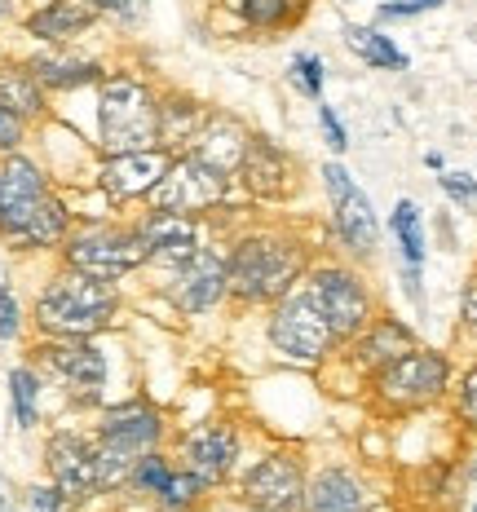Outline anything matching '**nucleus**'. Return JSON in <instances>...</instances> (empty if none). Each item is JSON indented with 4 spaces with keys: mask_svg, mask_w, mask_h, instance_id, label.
Returning <instances> with one entry per match:
<instances>
[{
    "mask_svg": "<svg viewBox=\"0 0 477 512\" xmlns=\"http://www.w3.org/2000/svg\"><path fill=\"white\" fill-rule=\"evenodd\" d=\"M305 270V252L283 234H252L226 256V292L239 301H279Z\"/></svg>",
    "mask_w": 477,
    "mask_h": 512,
    "instance_id": "nucleus-1",
    "label": "nucleus"
},
{
    "mask_svg": "<svg viewBox=\"0 0 477 512\" xmlns=\"http://www.w3.org/2000/svg\"><path fill=\"white\" fill-rule=\"evenodd\" d=\"M115 318V292L102 279L71 270L53 279L36 301V323L49 336H93Z\"/></svg>",
    "mask_w": 477,
    "mask_h": 512,
    "instance_id": "nucleus-2",
    "label": "nucleus"
},
{
    "mask_svg": "<svg viewBox=\"0 0 477 512\" xmlns=\"http://www.w3.org/2000/svg\"><path fill=\"white\" fill-rule=\"evenodd\" d=\"M98 124H102V146L111 155L155 151V142H159V102L151 98V89H146L142 80L115 76V80L102 84Z\"/></svg>",
    "mask_w": 477,
    "mask_h": 512,
    "instance_id": "nucleus-3",
    "label": "nucleus"
},
{
    "mask_svg": "<svg viewBox=\"0 0 477 512\" xmlns=\"http://www.w3.org/2000/svg\"><path fill=\"white\" fill-rule=\"evenodd\" d=\"M270 340L279 354L296 362H323L327 349L336 345V332L323 318L310 287H292V292L279 296V305L270 314Z\"/></svg>",
    "mask_w": 477,
    "mask_h": 512,
    "instance_id": "nucleus-4",
    "label": "nucleus"
},
{
    "mask_svg": "<svg viewBox=\"0 0 477 512\" xmlns=\"http://www.w3.org/2000/svg\"><path fill=\"white\" fill-rule=\"evenodd\" d=\"M67 261L71 270L89 274V279H102V283H115L124 279L129 270H137L142 261H151V252H146L142 234L137 230H84L76 239L67 243Z\"/></svg>",
    "mask_w": 477,
    "mask_h": 512,
    "instance_id": "nucleus-5",
    "label": "nucleus"
},
{
    "mask_svg": "<svg viewBox=\"0 0 477 512\" xmlns=\"http://www.w3.org/2000/svg\"><path fill=\"white\" fill-rule=\"evenodd\" d=\"M226 199V173L208 168L204 159L182 155L168 164L164 181L151 190V204L155 212H177V217H190V212H204L212 204Z\"/></svg>",
    "mask_w": 477,
    "mask_h": 512,
    "instance_id": "nucleus-6",
    "label": "nucleus"
},
{
    "mask_svg": "<svg viewBox=\"0 0 477 512\" xmlns=\"http://www.w3.org/2000/svg\"><path fill=\"white\" fill-rule=\"evenodd\" d=\"M447 358L429 354V349H411L398 362H389L385 371H376V393L394 407H424L433 402L442 389H447Z\"/></svg>",
    "mask_w": 477,
    "mask_h": 512,
    "instance_id": "nucleus-7",
    "label": "nucleus"
},
{
    "mask_svg": "<svg viewBox=\"0 0 477 512\" xmlns=\"http://www.w3.org/2000/svg\"><path fill=\"white\" fill-rule=\"evenodd\" d=\"M310 292H314L318 309H323V318L332 323L336 340H354L371 323V296L358 274L327 265V270H318L310 279Z\"/></svg>",
    "mask_w": 477,
    "mask_h": 512,
    "instance_id": "nucleus-8",
    "label": "nucleus"
},
{
    "mask_svg": "<svg viewBox=\"0 0 477 512\" xmlns=\"http://www.w3.org/2000/svg\"><path fill=\"white\" fill-rule=\"evenodd\" d=\"M323 186H327V199H332V217H336L341 239L363 256L376 252L380 221H376V212H371V199L358 190V181L349 177L341 164H323Z\"/></svg>",
    "mask_w": 477,
    "mask_h": 512,
    "instance_id": "nucleus-9",
    "label": "nucleus"
},
{
    "mask_svg": "<svg viewBox=\"0 0 477 512\" xmlns=\"http://www.w3.org/2000/svg\"><path fill=\"white\" fill-rule=\"evenodd\" d=\"M305 499V473L292 455H265L243 477V504L257 512H292Z\"/></svg>",
    "mask_w": 477,
    "mask_h": 512,
    "instance_id": "nucleus-10",
    "label": "nucleus"
},
{
    "mask_svg": "<svg viewBox=\"0 0 477 512\" xmlns=\"http://www.w3.org/2000/svg\"><path fill=\"white\" fill-rule=\"evenodd\" d=\"M159 429H164V424H159V415L146 407V402H124V407L106 411L98 446L124 455V460H142V455H151V446L159 442Z\"/></svg>",
    "mask_w": 477,
    "mask_h": 512,
    "instance_id": "nucleus-11",
    "label": "nucleus"
},
{
    "mask_svg": "<svg viewBox=\"0 0 477 512\" xmlns=\"http://www.w3.org/2000/svg\"><path fill=\"white\" fill-rule=\"evenodd\" d=\"M49 473L53 490H58L67 504H80L98 490V473H93V446L76 433H58L49 442Z\"/></svg>",
    "mask_w": 477,
    "mask_h": 512,
    "instance_id": "nucleus-12",
    "label": "nucleus"
},
{
    "mask_svg": "<svg viewBox=\"0 0 477 512\" xmlns=\"http://www.w3.org/2000/svg\"><path fill=\"white\" fill-rule=\"evenodd\" d=\"M173 155L168 151H129V155H111V164L102 168V190L120 204V199H142L164 181Z\"/></svg>",
    "mask_w": 477,
    "mask_h": 512,
    "instance_id": "nucleus-13",
    "label": "nucleus"
},
{
    "mask_svg": "<svg viewBox=\"0 0 477 512\" xmlns=\"http://www.w3.org/2000/svg\"><path fill=\"white\" fill-rule=\"evenodd\" d=\"M235 455H239V437L226 424H204V429L186 433V442H182L186 473H195L204 486L226 482L230 468H235Z\"/></svg>",
    "mask_w": 477,
    "mask_h": 512,
    "instance_id": "nucleus-14",
    "label": "nucleus"
},
{
    "mask_svg": "<svg viewBox=\"0 0 477 512\" xmlns=\"http://www.w3.org/2000/svg\"><path fill=\"white\" fill-rule=\"evenodd\" d=\"M221 292H226V256L212 248H199L182 270H177L173 301L182 305L186 314H204V309L221 301Z\"/></svg>",
    "mask_w": 477,
    "mask_h": 512,
    "instance_id": "nucleus-15",
    "label": "nucleus"
},
{
    "mask_svg": "<svg viewBox=\"0 0 477 512\" xmlns=\"http://www.w3.org/2000/svg\"><path fill=\"white\" fill-rule=\"evenodd\" d=\"M190 155L230 177V173H239L243 155H248V133H243V124L230 120V115H204L195 142H190Z\"/></svg>",
    "mask_w": 477,
    "mask_h": 512,
    "instance_id": "nucleus-16",
    "label": "nucleus"
},
{
    "mask_svg": "<svg viewBox=\"0 0 477 512\" xmlns=\"http://www.w3.org/2000/svg\"><path fill=\"white\" fill-rule=\"evenodd\" d=\"M137 234H142L146 252L155 256V261L164 265H182L190 261V256L199 252V230L190 217H177V212H151V217L137 226Z\"/></svg>",
    "mask_w": 477,
    "mask_h": 512,
    "instance_id": "nucleus-17",
    "label": "nucleus"
},
{
    "mask_svg": "<svg viewBox=\"0 0 477 512\" xmlns=\"http://www.w3.org/2000/svg\"><path fill=\"white\" fill-rule=\"evenodd\" d=\"M45 358L71 389H80L84 398H98V389L106 384V358L93 345H84V336H62L58 345L45 349Z\"/></svg>",
    "mask_w": 477,
    "mask_h": 512,
    "instance_id": "nucleus-18",
    "label": "nucleus"
},
{
    "mask_svg": "<svg viewBox=\"0 0 477 512\" xmlns=\"http://www.w3.org/2000/svg\"><path fill=\"white\" fill-rule=\"evenodd\" d=\"M45 195H49V190H45L40 168L27 164V159H18V155L9 159V164L0 168V234L14 230Z\"/></svg>",
    "mask_w": 477,
    "mask_h": 512,
    "instance_id": "nucleus-19",
    "label": "nucleus"
},
{
    "mask_svg": "<svg viewBox=\"0 0 477 512\" xmlns=\"http://www.w3.org/2000/svg\"><path fill=\"white\" fill-rule=\"evenodd\" d=\"M239 173L252 186V195L261 199H283L292 190V159L265 137H248V155H243Z\"/></svg>",
    "mask_w": 477,
    "mask_h": 512,
    "instance_id": "nucleus-20",
    "label": "nucleus"
},
{
    "mask_svg": "<svg viewBox=\"0 0 477 512\" xmlns=\"http://www.w3.org/2000/svg\"><path fill=\"white\" fill-rule=\"evenodd\" d=\"M98 14H102L98 0H49L45 9H36L27 18V31L36 40H71L84 27L98 23Z\"/></svg>",
    "mask_w": 477,
    "mask_h": 512,
    "instance_id": "nucleus-21",
    "label": "nucleus"
},
{
    "mask_svg": "<svg viewBox=\"0 0 477 512\" xmlns=\"http://www.w3.org/2000/svg\"><path fill=\"white\" fill-rule=\"evenodd\" d=\"M411 349H416V336H411L398 318H376V323H367L363 332H358L354 354L367 371H385L389 362H398L402 354H411Z\"/></svg>",
    "mask_w": 477,
    "mask_h": 512,
    "instance_id": "nucleus-22",
    "label": "nucleus"
},
{
    "mask_svg": "<svg viewBox=\"0 0 477 512\" xmlns=\"http://www.w3.org/2000/svg\"><path fill=\"white\" fill-rule=\"evenodd\" d=\"M62 234H67V208H62L53 195H45L5 239L18 243V248H49V243H58Z\"/></svg>",
    "mask_w": 477,
    "mask_h": 512,
    "instance_id": "nucleus-23",
    "label": "nucleus"
},
{
    "mask_svg": "<svg viewBox=\"0 0 477 512\" xmlns=\"http://www.w3.org/2000/svg\"><path fill=\"white\" fill-rule=\"evenodd\" d=\"M310 512H363V486L345 468H327L310 482Z\"/></svg>",
    "mask_w": 477,
    "mask_h": 512,
    "instance_id": "nucleus-24",
    "label": "nucleus"
},
{
    "mask_svg": "<svg viewBox=\"0 0 477 512\" xmlns=\"http://www.w3.org/2000/svg\"><path fill=\"white\" fill-rule=\"evenodd\" d=\"M27 71L40 84H49V89H76V84H93V80H98V62L67 58V53H40Z\"/></svg>",
    "mask_w": 477,
    "mask_h": 512,
    "instance_id": "nucleus-25",
    "label": "nucleus"
},
{
    "mask_svg": "<svg viewBox=\"0 0 477 512\" xmlns=\"http://www.w3.org/2000/svg\"><path fill=\"white\" fill-rule=\"evenodd\" d=\"M345 45L367 62V67H380V71H402L407 67V53H402L389 36H380L376 27H345Z\"/></svg>",
    "mask_w": 477,
    "mask_h": 512,
    "instance_id": "nucleus-26",
    "label": "nucleus"
},
{
    "mask_svg": "<svg viewBox=\"0 0 477 512\" xmlns=\"http://www.w3.org/2000/svg\"><path fill=\"white\" fill-rule=\"evenodd\" d=\"M0 106L18 115V120H31V115L45 111V98H40V80L23 67H0Z\"/></svg>",
    "mask_w": 477,
    "mask_h": 512,
    "instance_id": "nucleus-27",
    "label": "nucleus"
},
{
    "mask_svg": "<svg viewBox=\"0 0 477 512\" xmlns=\"http://www.w3.org/2000/svg\"><path fill=\"white\" fill-rule=\"evenodd\" d=\"M199 124H204L199 106H190V102L159 106V142H195Z\"/></svg>",
    "mask_w": 477,
    "mask_h": 512,
    "instance_id": "nucleus-28",
    "label": "nucleus"
},
{
    "mask_svg": "<svg viewBox=\"0 0 477 512\" xmlns=\"http://www.w3.org/2000/svg\"><path fill=\"white\" fill-rule=\"evenodd\" d=\"M230 9L243 18L248 27H283L292 23L296 0H226Z\"/></svg>",
    "mask_w": 477,
    "mask_h": 512,
    "instance_id": "nucleus-29",
    "label": "nucleus"
},
{
    "mask_svg": "<svg viewBox=\"0 0 477 512\" xmlns=\"http://www.w3.org/2000/svg\"><path fill=\"white\" fill-rule=\"evenodd\" d=\"M394 234L402 243V256H407V265H424V230H420V208L411 204V199H402L394 208Z\"/></svg>",
    "mask_w": 477,
    "mask_h": 512,
    "instance_id": "nucleus-30",
    "label": "nucleus"
},
{
    "mask_svg": "<svg viewBox=\"0 0 477 512\" xmlns=\"http://www.w3.org/2000/svg\"><path fill=\"white\" fill-rule=\"evenodd\" d=\"M9 393H14V420H18V429H31V424H36V393H40L36 376H31L27 367L9 371Z\"/></svg>",
    "mask_w": 477,
    "mask_h": 512,
    "instance_id": "nucleus-31",
    "label": "nucleus"
},
{
    "mask_svg": "<svg viewBox=\"0 0 477 512\" xmlns=\"http://www.w3.org/2000/svg\"><path fill=\"white\" fill-rule=\"evenodd\" d=\"M199 490H204V482H199L195 473H173L164 482V490H159V508H164V512H182L186 504H195Z\"/></svg>",
    "mask_w": 477,
    "mask_h": 512,
    "instance_id": "nucleus-32",
    "label": "nucleus"
},
{
    "mask_svg": "<svg viewBox=\"0 0 477 512\" xmlns=\"http://www.w3.org/2000/svg\"><path fill=\"white\" fill-rule=\"evenodd\" d=\"M168 477H173V468H168L164 460H159V455H142V460H137V468H133V477H129V482H133L137 490H151V495H159Z\"/></svg>",
    "mask_w": 477,
    "mask_h": 512,
    "instance_id": "nucleus-33",
    "label": "nucleus"
},
{
    "mask_svg": "<svg viewBox=\"0 0 477 512\" xmlns=\"http://www.w3.org/2000/svg\"><path fill=\"white\" fill-rule=\"evenodd\" d=\"M292 84L305 93V98L318 102V93H323V62H318L314 53H301V58L292 62Z\"/></svg>",
    "mask_w": 477,
    "mask_h": 512,
    "instance_id": "nucleus-34",
    "label": "nucleus"
},
{
    "mask_svg": "<svg viewBox=\"0 0 477 512\" xmlns=\"http://www.w3.org/2000/svg\"><path fill=\"white\" fill-rule=\"evenodd\" d=\"M442 190H447V199H455L460 208H477V181L469 173H447L442 177Z\"/></svg>",
    "mask_w": 477,
    "mask_h": 512,
    "instance_id": "nucleus-35",
    "label": "nucleus"
},
{
    "mask_svg": "<svg viewBox=\"0 0 477 512\" xmlns=\"http://www.w3.org/2000/svg\"><path fill=\"white\" fill-rule=\"evenodd\" d=\"M433 5H442V0H389V5L376 9V18H380V23H394V18H416V14H424V9H433Z\"/></svg>",
    "mask_w": 477,
    "mask_h": 512,
    "instance_id": "nucleus-36",
    "label": "nucleus"
},
{
    "mask_svg": "<svg viewBox=\"0 0 477 512\" xmlns=\"http://www.w3.org/2000/svg\"><path fill=\"white\" fill-rule=\"evenodd\" d=\"M98 9L120 18V23H137V18L146 14V0H98Z\"/></svg>",
    "mask_w": 477,
    "mask_h": 512,
    "instance_id": "nucleus-37",
    "label": "nucleus"
},
{
    "mask_svg": "<svg viewBox=\"0 0 477 512\" xmlns=\"http://www.w3.org/2000/svg\"><path fill=\"white\" fill-rule=\"evenodd\" d=\"M18 336V301L9 287H0V340H14Z\"/></svg>",
    "mask_w": 477,
    "mask_h": 512,
    "instance_id": "nucleus-38",
    "label": "nucleus"
},
{
    "mask_svg": "<svg viewBox=\"0 0 477 512\" xmlns=\"http://www.w3.org/2000/svg\"><path fill=\"white\" fill-rule=\"evenodd\" d=\"M18 142H23V120L9 106H0V151H14Z\"/></svg>",
    "mask_w": 477,
    "mask_h": 512,
    "instance_id": "nucleus-39",
    "label": "nucleus"
},
{
    "mask_svg": "<svg viewBox=\"0 0 477 512\" xmlns=\"http://www.w3.org/2000/svg\"><path fill=\"white\" fill-rule=\"evenodd\" d=\"M318 120H323L327 146H332V151H345V146H349V137H345V124L332 115V106H318Z\"/></svg>",
    "mask_w": 477,
    "mask_h": 512,
    "instance_id": "nucleus-40",
    "label": "nucleus"
},
{
    "mask_svg": "<svg viewBox=\"0 0 477 512\" xmlns=\"http://www.w3.org/2000/svg\"><path fill=\"white\" fill-rule=\"evenodd\" d=\"M460 415L477 429V367L464 376V384H460Z\"/></svg>",
    "mask_w": 477,
    "mask_h": 512,
    "instance_id": "nucleus-41",
    "label": "nucleus"
},
{
    "mask_svg": "<svg viewBox=\"0 0 477 512\" xmlns=\"http://www.w3.org/2000/svg\"><path fill=\"white\" fill-rule=\"evenodd\" d=\"M27 499H31V508H36V512H62V504H67L58 490H45V486H36Z\"/></svg>",
    "mask_w": 477,
    "mask_h": 512,
    "instance_id": "nucleus-42",
    "label": "nucleus"
},
{
    "mask_svg": "<svg viewBox=\"0 0 477 512\" xmlns=\"http://www.w3.org/2000/svg\"><path fill=\"white\" fill-rule=\"evenodd\" d=\"M464 318H469V327L477 332V283L464 292Z\"/></svg>",
    "mask_w": 477,
    "mask_h": 512,
    "instance_id": "nucleus-43",
    "label": "nucleus"
},
{
    "mask_svg": "<svg viewBox=\"0 0 477 512\" xmlns=\"http://www.w3.org/2000/svg\"><path fill=\"white\" fill-rule=\"evenodd\" d=\"M0 512H18V508H14V490H9L5 477H0Z\"/></svg>",
    "mask_w": 477,
    "mask_h": 512,
    "instance_id": "nucleus-44",
    "label": "nucleus"
}]
</instances>
